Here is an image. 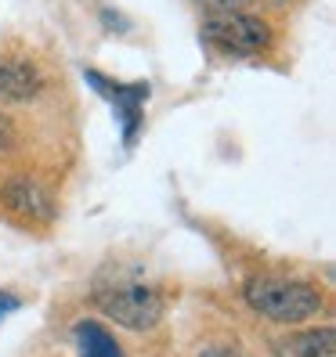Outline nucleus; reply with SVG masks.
<instances>
[{
  "label": "nucleus",
  "mask_w": 336,
  "mask_h": 357,
  "mask_svg": "<svg viewBox=\"0 0 336 357\" xmlns=\"http://www.w3.org/2000/svg\"><path fill=\"white\" fill-rule=\"evenodd\" d=\"M94 303L123 328L145 332L163 318V296L152 282H145L134 271L116 267L112 275H101L94 282Z\"/></svg>",
  "instance_id": "f257e3e1"
},
{
  "label": "nucleus",
  "mask_w": 336,
  "mask_h": 357,
  "mask_svg": "<svg viewBox=\"0 0 336 357\" xmlns=\"http://www.w3.org/2000/svg\"><path fill=\"white\" fill-rule=\"evenodd\" d=\"M246 303L257 314L282 325H300L322 310V292L307 282H286V278H254L242 289Z\"/></svg>",
  "instance_id": "f03ea898"
},
{
  "label": "nucleus",
  "mask_w": 336,
  "mask_h": 357,
  "mask_svg": "<svg viewBox=\"0 0 336 357\" xmlns=\"http://www.w3.org/2000/svg\"><path fill=\"white\" fill-rule=\"evenodd\" d=\"M203 40L214 44L217 51H228V54H261L271 44V29L257 15L224 11V15H214L203 26Z\"/></svg>",
  "instance_id": "7ed1b4c3"
},
{
  "label": "nucleus",
  "mask_w": 336,
  "mask_h": 357,
  "mask_svg": "<svg viewBox=\"0 0 336 357\" xmlns=\"http://www.w3.org/2000/svg\"><path fill=\"white\" fill-rule=\"evenodd\" d=\"M87 79L91 87L112 101V109L123 123V141L134 144L138 137V127H141V116H145V101H149V83H112L109 76H101L94 69H87Z\"/></svg>",
  "instance_id": "20e7f679"
},
{
  "label": "nucleus",
  "mask_w": 336,
  "mask_h": 357,
  "mask_svg": "<svg viewBox=\"0 0 336 357\" xmlns=\"http://www.w3.org/2000/svg\"><path fill=\"white\" fill-rule=\"evenodd\" d=\"M0 199H4V206L11 209L15 217H22L29 224H48L54 217L51 195L29 177H11L4 184V192H0Z\"/></svg>",
  "instance_id": "39448f33"
},
{
  "label": "nucleus",
  "mask_w": 336,
  "mask_h": 357,
  "mask_svg": "<svg viewBox=\"0 0 336 357\" xmlns=\"http://www.w3.org/2000/svg\"><path fill=\"white\" fill-rule=\"evenodd\" d=\"M44 87V79H40L36 66L26 58H8L0 61V101L8 105H22V101H33Z\"/></svg>",
  "instance_id": "423d86ee"
},
{
  "label": "nucleus",
  "mask_w": 336,
  "mask_h": 357,
  "mask_svg": "<svg viewBox=\"0 0 336 357\" xmlns=\"http://www.w3.org/2000/svg\"><path fill=\"white\" fill-rule=\"evenodd\" d=\"M76 343H80L83 357H123L116 340L101 325H94V321H80L76 325Z\"/></svg>",
  "instance_id": "0eeeda50"
},
{
  "label": "nucleus",
  "mask_w": 336,
  "mask_h": 357,
  "mask_svg": "<svg viewBox=\"0 0 336 357\" xmlns=\"http://www.w3.org/2000/svg\"><path fill=\"white\" fill-rule=\"evenodd\" d=\"M279 354L282 357H333V328L293 335L289 343L279 347Z\"/></svg>",
  "instance_id": "6e6552de"
},
{
  "label": "nucleus",
  "mask_w": 336,
  "mask_h": 357,
  "mask_svg": "<svg viewBox=\"0 0 336 357\" xmlns=\"http://www.w3.org/2000/svg\"><path fill=\"white\" fill-rule=\"evenodd\" d=\"M199 8H206L210 15H224V11H242L249 0H196Z\"/></svg>",
  "instance_id": "1a4fd4ad"
},
{
  "label": "nucleus",
  "mask_w": 336,
  "mask_h": 357,
  "mask_svg": "<svg viewBox=\"0 0 336 357\" xmlns=\"http://www.w3.org/2000/svg\"><path fill=\"white\" fill-rule=\"evenodd\" d=\"M11 137H15V130H11V119H8L4 112H0V149H8Z\"/></svg>",
  "instance_id": "9d476101"
},
{
  "label": "nucleus",
  "mask_w": 336,
  "mask_h": 357,
  "mask_svg": "<svg viewBox=\"0 0 336 357\" xmlns=\"http://www.w3.org/2000/svg\"><path fill=\"white\" fill-rule=\"evenodd\" d=\"M18 303H15V296H8V292H0V318H8V314L15 310Z\"/></svg>",
  "instance_id": "9b49d317"
},
{
  "label": "nucleus",
  "mask_w": 336,
  "mask_h": 357,
  "mask_svg": "<svg viewBox=\"0 0 336 357\" xmlns=\"http://www.w3.org/2000/svg\"><path fill=\"white\" fill-rule=\"evenodd\" d=\"M203 357H242L239 350H228V347H210Z\"/></svg>",
  "instance_id": "f8f14e48"
},
{
  "label": "nucleus",
  "mask_w": 336,
  "mask_h": 357,
  "mask_svg": "<svg viewBox=\"0 0 336 357\" xmlns=\"http://www.w3.org/2000/svg\"><path fill=\"white\" fill-rule=\"evenodd\" d=\"M271 4H286V0H271Z\"/></svg>",
  "instance_id": "ddd939ff"
}]
</instances>
